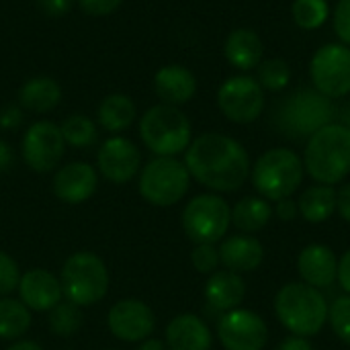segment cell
<instances>
[{"label":"cell","instance_id":"obj_13","mask_svg":"<svg viewBox=\"0 0 350 350\" xmlns=\"http://www.w3.org/2000/svg\"><path fill=\"white\" fill-rule=\"evenodd\" d=\"M217 338L226 350H262L269 342V326L256 312L236 308L221 314Z\"/></svg>","mask_w":350,"mask_h":350},{"label":"cell","instance_id":"obj_41","mask_svg":"<svg viewBox=\"0 0 350 350\" xmlns=\"http://www.w3.org/2000/svg\"><path fill=\"white\" fill-rule=\"evenodd\" d=\"M338 285L342 287V291L350 295V248L338 258V277H336Z\"/></svg>","mask_w":350,"mask_h":350},{"label":"cell","instance_id":"obj_38","mask_svg":"<svg viewBox=\"0 0 350 350\" xmlns=\"http://www.w3.org/2000/svg\"><path fill=\"white\" fill-rule=\"evenodd\" d=\"M35 4L41 14L49 18H62L74 8L76 0H35Z\"/></svg>","mask_w":350,"mask_h":350},{"label":"cell","instance_id":"obj_17","mask_svg":"<svg viewBox=\"0 0 350 350\" xmlns=\"http://www.w3.org/2000/svg\"><path fill=\"white\" fill-rule=\"evenodd\" d=\"M18 297L31 312H49L64 299V291L55 275L43 269H31L21 275Z\"/></svg>","mask_w":350,"mask_h":350},{"label":"cell","instance_id":"obj_12","mask_svg":"<svg viewBox=\"0 0 350 350\" xmlns=\"http://www.w3.org/2000/svg\"><path fill=\"white\" fill-rule=\"evenodd\" d=\"M66 152V142L62 135V129L57 123L53 121H35L33 125H29V129L23 135V144H21V154L25 164L39 172H51L59 166L62 158Z\"/></svg>","mask_w":350,"mask_h":350},{"label":"cell","instance_id":"obj_48","mask_svg":"<svg viewBox=\"0 0 350 350\" xmlns=\"http://www.w3.org/2000/svg\"><path fill=\"white\" fill-rule=\"evenodd\" d=\"M105 350H119V349H105Z\"/></svg>","mask_w":350,"mask_h":350},{"label":"cell","instance_id":"obj_31","mask_svg":"<svg viewBox=\"0 0 350 350\" xmlns=\"http://www.w3.org/2000/svg\"><path fill=\"white\" fill-rule=\"evenodd\" d=\"M256 80L262 86V90L281 92L291 82V68L281 57H271L258 64L256 68Z\"/></svg>","mask_w":350,"mask_h":350},{"label":"cell","instance_id":"obj_7","mask_svg":"<svg viewBox=\"0 0 350 350\" xmlns=\"http://www.w3.org/2000/svg\"><path fill=\"white\" fill-rule=\"evenodd\" d=\"M64 297L78 308L98 304L109 291V271L92 252H74L62 267L59 275Z\"/></svg>","mask_w":350,"mask_h":350},{"label":"cell","instance_id":"obj_46","mask_svg":"<svg viewBox=\"0 0 350 350\" xmlns=\"http://www.w3.org/2000/svg\"><path fill=\"white\" fill-rule=\"evenodd\" d=\"M8 350H43L37 342H33V340H21V342H16V345H12Z\"/></svg>","mask_w":350,"mask_h":350},{"label":"cell","instance_id":"obj_35","mask_svg":"<svg viewBox=\"0 0 350 350\" xmlns=\"http://www.w3.org/2000/svg\"><path fill=\"white\" fill-rule=\"evenodd\" d=\"M21 271L12 256L0 250V297H6L8 293L18 289Z\"/></svg>","mask_w":350,"mask_h":350},{"label":"cell","instance_id":"obj_39","mask_svg":"<svg viewBox=\"0 0 350 350\" xmlns=\"http://www.w3.org/2000/svg\"><path fill=\"white\" fill-rule=\"evenodd\" d=\"M21 123H23V109L18 105H6L0 111V127L2 129L10 131V129H16Z\"/></svg>","mask_w":350,"mask_h":350},{"label":"cell","instance_id":"obj_8","mask_svg":"<svg viewBox=\"0 0 350 350\" xmlns=\"http://www.w3.org/2000/svg\"><path fill=\"white\" fill-rule=\"evenodd\" d=\"M189 187V168L174 156H156L139 172V195L154 207L176 205Z\"/></svg>","mask_w":350,"mask_h":350},{"label":"cell","instance_id":"obj_43","mask_svg":"<svg viewBox=\"0 0 350 350\" xmlns=\"http://www.w3.org/2000/svg\"><path fill=\"white\" fill-rule=\"evenodd\" d=\"M277 350H314V345L308 340V338H301V336H291L287 340H283L279 345Z\"/></svg>","mask_w":350,"mask_h":350},{"label":"cell","instance_id":"obj_10","mask_svg":"<svg viewBox=\"0 0 350 350\" xmlns=\"http://www.w3.org/2000/svg\"><path fill=\"white\" fill-rule=\"evenodd\" d=\"M310 76L314 88L332 100L350 94L349 45L345 43L322 45L310 62Z\"/></svg>","mask_w":350,"mask_h":350},{"label":"cell","instance_id":"obj_42","mask_svg":"<svg viewBox=\"0 0 350 350\" xmlns=\"http://www.w3.org/2000/svg\"><path fill=\"white\" fill-rule=\"evenodd\" d=\"M336 211L347 224H350V183L340 187V191L336 193Z\"/></svg>","mask_w":350,"mask_h":350},{"label":"cell","instance_id":"obj_11","mask_svg":"<svg viewBox=\"0 0 350 350\" xmlns=\"http://www.w3.org/2000/svg\"><path fill=\"white\" fill-rule=\"evenodd\" d=\"M217 107L234 123H252L265 111V90L252 76H230L217 88Z\"/></svg>","mask_w":350,"mask_h":350},{"label":"cell","instance_id":"obj_27","mask_svg":"<svg viewBox=\"0 0 350 350\" xmlns=\"http://www.w3.org/2000/svg\"><path fill=\"white\" fill-rule=\"evenodd\" d=\"M273 217V207L262 197H244L232 209V224L242 234H254L267 228Z\"/></svg>","mask_w":350,"mask_h":350},{"label":"cell","instance_id":"obj_9","mask_svg":"<svg viewBox=\"0 0 350 350\" xmlns=\"http://www.w3.org/2000/svg\"><path fill=\"white\" fill-rule=\"evenodd\" d=\"M232 224L228 201L215 193L193 197L183 211V230L195 244H217L224 240Z\"/></svg>","mask_w":350,"mask_h":350},{"label":"cell","instance_id":"obj_5","mask_svg":"<svg viewBox=\"0 0 350 350\" xmlns=\"http://www.w3.org/2000/svg\"><path fill=\"white\" fill-rule=\"evenodd\" d=\"M139 137L152 154L176 158L191 146L193 127L178 107L158 103L142 115Z\"/></svg>","mask_w":350,"mask_h":350},{"label":"cell","instance_id":"obj_44","mask_svg":"<svg viewBox=\"0 0 350 350\" xmlns=\"http://www.w3.org/2000/svg\"><path fill=\"white\" fill-rule=\"evenodd\" d=\"M12 160H14L12 148L4 139H0V172H6L12 166Z\"/></svg>","mask_w":350,"mask_h":350},{"label":"cell","instance_id":"obj_37","mask_svg":"<svg viewBox=\"0 0 350 350\" xmlns=\"http://www.w3.org/2000/svg\"><path fill=\"white\" fill-rule=\"evenodd\" d=\"M334 31L340 43L350 47V0H338L334 10Z\"/></svg>","mask_w":350,"mask_h":350},{"label":"cell","instance_id":"obj_29","mask_svg":"<svg viewBox=\"0 0 350 350\" xmlns=\"http://www.w3.org/2000/svg\"><path fill=\"white\" fill-rule=\"evenodd\" d=\"M62 135H64V142L72 148H88L96 142L98 137V127L96 123L88 117V115H82V113H72L68 115L62 125Z\"/></svg>","mask_w":350,"mask_h":350},{"label":"cell","instance_id":"obj_6","mask_svg":"<svg viewBox=\"0 0 350 350\" xmlns=\"http://www.w3.org/2000/svg\"><path fill=\"white\" fill-rule=\"evenodd\" d=\"M304 160L289 148L267 150L252 166L250 178L258 195L267 201L289 199L304 183Z\"/></svg>","mask_w":350,"mask_h":350},{"label":"cell","instance_id":"obj_20","mask_svg":"<svg viewBox=\"0 0 350 350\" xmlns=\"http://www.w3.org/2000/svg\"><path fill=\"white\" fill-rule=\"evenodd\" d=\"M219 260L226 267V271L232 273H252L256 271L265 260V248L262 244L248 234H236L226 240H221Z\"/></svg>","mask_w":350,"mask_h":350},{"label":"cell","instance_id":"obj_2","mask_svg":"<svg viewBox=\"0 0 350 350\" xmlns=\"http://www.w3.org/2000/svg\"><path fill=\"white\" fill-rule=\"evenodd\" d=\"M304 168L318 183L334 187L350 174V127L328 123L308 137Z\"/></svg>","mask_w":350,"mask_h":350},{"label":"cell","instance_id":"obj_22","mask_svg":"<svg viewBox=\"0 0 350 350\" xmlns=\"http://www.w3.org/2000/svg\"><path fill=\"white\" fill-rule=\"evenodd\" d=\"M244 297H246V283H244L242 275H238V273L215 271L209 277V281L205 283L207 304L221 314L240 308Z\"/></svg>","mask_w":350,"mask_h":350},{"label":"cell","instance_id":"obj_33","mask_svg":"<svg viewBox=\"0 0 350 350\" xmlns=\"http://www.w3.org/2000/svg\"><path fill=\"white\" fill-rule=\"evenodd\" d=\"M328 322L336 336L350 345V295L336 297L328 308Z\"/></svg>","mask_w":350,"mask_h":350},{"label":"cell","instance_id":"obj_40","mask_svg":"<svg viewBox=\"0 0 350 350\" xmlns=\"http://www.w3.org/2000/svg\"><path fill=\"white\" fill-rule=\"evenodd\" d=\"M273 213L283 219V221H293L297 215H299V209H297V201H293L291 197L289 199H283V201H277V207L273 209Z\"/></svg>","mask_w":350,"mask_h":350},{"label":"cell","instance_id":"obj_28","mask_svg":"<svg viewBox=\"0 0 350 350\" xmlns=\"http://www.w3.org/2000/svg\"><path fill=\"white\" fill-rule=\"evenodd\" d=\"M31 328V310L21 299H0V340H16Z\"/></svg>","mask_w":350,"mask_h":350},{"label":"cell","instance_id":"obj_26","mask_svg":"<svg viewBox=\"0 0 350 350\" xmlns=\"http://www.w3.org/2000/svg\"><path fill=\"white\" fill-rule=\"evenodd\" d=\"M299 215L310 224H324L336 211V189L328 185L308 187L297 199Z\"/></svg>","mask_w":350,"mask_h":350},{"label":"cell","instance_id":"obj_25","mask_svg":"<svg viewBox=\"0 0 350 350\" xmlns=\"http://www.w3.org/2000/svg\"><path fill=\"white\" fill-rule=\"evenodd\" d=\"M135 117H137L135 103L125 92H111L96 107L98 125L109 133H123L125 129L131 127Z\"/></svg>","mask_w":350,"mask_h":350},{"label":"cell","instance_id":"obj_36","mask_svg":"<svg viewBox=\"0 0 350 350\" xmlns=\"http://www.w3.org/2000/svg\"><path fill=\"white\" fill-rule=\"evenodd\" d=\"M123 2L125 0H76L80 10L88 16H109L119 10Z\"/></svg>","mask_w":350,"mask_h":350},{"label":"cell","instance_id":"obj_32","mask_svg":"<svg viewBox=\"0 0 350 350\" xmlns=\"http://www.w3.org/2000/svg\"><path fill=\"white\" fill-rule=\"evenodd\" d=\"M291 14L299 29L314 31L328 21L330 6L326 0H295L291 6Z\"/></svg>","mask_w":350,"mask_h":350},{"label":"cell","instance_id":"obj_23","mask_svg":"<svg viewBox=\"0 0 350 350\" xmlns=\"http://www.w3.org/2000/svg\"><path fill=\"white\" fill-rule=\"evenodd\" d=\"M262 39L258 37L256 31L240 27L234 29L224 45V55L230 62V66L242 70V72H250L254 68H258V64L262 62Z\"/></svg>","mask_w":350,"mask_h":350},{"label":"cell","instance_id":"obj_14","mask_svg":"<svg viewBox=\"0 0 350 350\" xmlns=\"http://www.w3.org/2000/svg\"><path fill=\"white\" fill-rule=\"evenodd\" d=\"M96 166L109 183L125 185L142 170V152L131 139L123 135H113L100 144Z\"/></svg>","mask_w":350,"mask_h":350},{"label":"cell","instance_id":"obj_3","mask_svg":"<svg viewBox=\"0 0 350 350\" xmlns=\"http://www.w3.org/2000/svg\"><path fill=\"white\" fill-rule=\"evenodd\" d=\"M328 304L320 289L308 283H287L275 295V314L293 336L312 338L328 322Z\"/></svg>","mask_w":350,"mask_h":350},{"label":"cell","instance_id":"obj_34","mask_svg":"<svg viewBox=\"0 0 350 350\" xmlns=\"http://www.w3.org/2000/svg\"><path fill=\"white\" fill-rule=\"evenodd\" d=\"M191 262L197 273L213 275L217 271V267L221 265L219 250L215 248V244H195V248L191 252Z\"/></svg>","mask_w":350,"mask_h":350},{"label":"cell","instance_id":"obj_21","mask_svg":"<svg viewBox=\"0 0 350 350\" xmlns=\"http://www.w3.org/2000/svg\"><path fill=\"white\" fill-rule=\"evenodd\" d=\"M213 334L195 314H180L166 326L168 350H211Z\"/></svg>","mask_w":350,"mask_h":350},{"label":"cell","instance_id":"obj_24","mask_svg":"<svg viewBox=\"0 0 350 350\" xmlns=\"http://www.w3.org/2000/svg\"><path fill=\"white\" fill-rule=\"evenodd\" d=\"M18 107L31 113H49L62 100V86L51 76H33L25 80L16 94Z\"/></svg>","mask_w":350,"mask_h":350},{"label":"cell","instance_id":"obj_16","mask_svg":"<svg viewBox=\"0 0 350 350\" xmlns=\"http://www.w3.org/2000/svg\"><path fill=\"white\" fill-rule=\"evenodd\" d=\"M98 187V172L86 162H70L55 170L53 193L59 201L68 205H78L88 201Z\"/></svg>","mask_w":350,"mask_h":350},{"label":"cell","instance_id":"obj_47","mask_svg":"<svg viewBox=\"0 0 350 350\" xmlns=\"http://www.w3.org/2000/svg\"><path fill=\"white\" fill-rule=\"evenodd\" d=\"M349 127H350V109H349Z\"/></svg>","mask_w":350,"mask_h":350},{"label":"cell","instance_id":"obj_30","mask_svg":"<svg viewBox=\"0 0 350 350\" xmlns=\"http://www.w3.org/2000/svg\"><path fill=\"white\" fill-rule=\"evenodd\" d=\"M82 312L76 304L72 301H59L53 310H49V318H47V326L55 336L62 338H70L74 336L80 328H82Z\"/></svg>","mask_w":350,"mask_h":350},{"label":"cell","instance_id":"obj_4","mask_svg":"<svg viewBox=\"0 0 350 350\" xmlns=\"http://www.w3.org/2000/svg\"><path fill=\"white\" fill-rule=\"evenodd\" d=\"M334 113L332 98L316 88H297L277 105L275 123L281 133L293 139L312 137L318 129L332 123Z\"/></svg>","mask_w":350,"mask_h":350},{"label":"cell","instance_id":"obj_15","mask_svg":"<svg viewBox=\"0 0 350 350\" xmlns=\"http://www.w3.org/2000/svg\"><path fill=\"white\" fill-rule=\"evenodd\" d=\"M109 330L123 342H144L156 328L154 312L139 299H121L109 310Z\"/></svg>","mask_w":350,"mask_h":350},{"label":"cell","instance_id":"obj_19","mask_svg":"<svg viewBox=\"0 0 350 350\" xmlns=\"http://www.w3.org/2000/svg\"><path fill=\"white\" fill-rule=\"evenodd\" d=\"M154 90L162 103L180 107L197 94V78L189 68L180 64H168L156 72Z\"/></svg>","mask_w":350,"mask_h":350},{"label":"cell","instance_id":"obj_1","mask_svg":"<svg viewBox=\"0 0 350 350\" xmlns=\"http://www.w3.org/2000/svg\"><path fill=\"white\" fill-rule=\"evenodd\" d=\"M191 178L215 193H234L250 176L252 164L246 148L224 133H203L185 152Z\"/></svg>","mask_w":350,"mask_h":350},{"label":"cell","instance_id":"obj_45","mask_svg":"<svg viewBox=\"0 0 350 350\" xmlns=\"http://www.w3.org/2000/svg\"><path fill=\"white\" fill-rule=\"evenodd\" d=\"M137 350H168L166 342L164 340H158V338H146Z\"/></svg>","mask_w":350,"mask_h":350},{"label":"cell","instance_id":"obj_18","mask_svg":"<svg viewBox=\"0 0 350 350\" xmlns=\"http://www.w3.org/2000/svg\"><path fill=\"white\" fill-rule=\"evenodd\" d=\"M297 273L304 283L316 289H328L338 277V258L326 244H310L297 256Z\"/></svg>","mask_w":350,"mask_h":350}]
</instances>
